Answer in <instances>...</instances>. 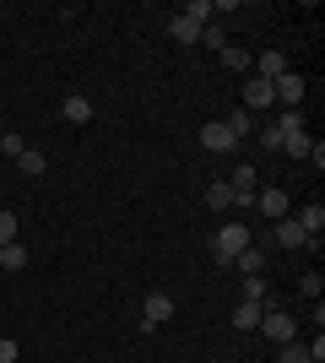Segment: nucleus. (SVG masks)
<instances>
[{"instance_id":"obj_20","label":"nucleus","mask_w":325,"mask_h":363,"mask_svg":"<svg viewBox=\"0 0 325 363\" xmlns=\"http://www.w3.org/2000/svg\"><path fill=\"white\" fill-rule=\"evenodd\" d=\"M244 303H271V288H266V277H244Z\"/></svg>"},{"instance_id":"obj_8","label":"nucleus","mask_w":325,"mask_h":363,"mask_svg":"<svg viewBox=\"0 0 325 363\" xmlns=\"http://www.w3.org/2000/svg\"><path fill=\"white\" fill-rule=\"evenodd\" d=\"M249 65H255V76H266V82H277V76H287V71H293L282 49H266V55H255Z\"/></svg>"},{"instance_id":"obj_1","label":"nucleus","mask_w":325,"mask_h":363,"mask_svg":"<svg viewBox=\"0 0 325 363\" xmlns=\"http://www.w3.org/2000/svg\"><path fill=\"white\" fill-rule=\"evenodd\" d=\"M244 244H255L244 223H222V228L212 233V239H206V250H212V260H217V266H233V255H239Z\"/></svg>"},{"instance_id":"obj_11","label":"nucleus","mask_w":325,"mask_h":363,"mask_svg":"<svg viewBox=\"0 0 325 363\" xmlns=\"http://www.w3.org/2000/svg\"><path fill=\"white\" fill-rule=\"evenodd\" d=\"M60 114H65L71 125H87V120H93V98H81V92H71V98L60 104Z\"/></svg>"},{"instance_id":"obj_23","label":"nucleus","mask_w":325,"mask_h":363,"mask_svg":"<svg viewBox=\"0 0 325 363\" xmlns=\"http://www.w3.org/2000/svg\"><path fill=\"white\" fill-rule=\"evenodd\" d=\"M282 152H287V157H309V152H314V136H309V130H298V136L282 141Z\"/></svg>"},{"instance_id":"obj_4","label":"nucleus","mask_w":325,"mask_h":363,"mask_svg":"<svg viewBox=\"0 0 325 363\" xmlns=\"http://www.w3.org/2000/svg\"><path fill=\"white\" fill-rule=\"evenodd\" d=\"M277 104V92H271V82L266 76H249L244 82V98H239V108H249V114H261V108Z\"/></svg>"},{"instance_id":"obj_12","label":"nucleus","mask_w":325,"mask_h":363,"mask_svg":"<svg viewBox=\"0 0 325 363\" xmlns=\"http://www.w3.org/2000/svg\"><path fill=\"white\" fill-rule=\"evenodd\" d=\"M293 223L304 228V233H309V239H320V228H325V206H320V201H309V206H304V212H298Z\"/></svg>"},{"instance_id":"obj_19","label":"nucleus","mask_w":325,"mask_h":363,"mask_svg":"<svg viewBox=\"0 0 325 363\" xmlns=\"http://www.w3.org/2000/svg\"><path fill=\"white\" fill-rule=\"evenodd\" d=\"M261 325V303H239L233 309V331H255Z\"/></svg>"},{"instance_id":"obj_29","label":"nucleus","mask_w":325,"mask_h":363,"mask_svg":"<svg viewBox=\"0 0 325 363\" xmlns=\"http://www.w3.org/2000/svg\"><path fill=\"white\" fill-rule=\"evenodd\" d=\"M201 44H206V49H222L228 38H222V28H217V22H206V28H201Z\"/></svg>"},{"instance_id":"obj_15","label":"nucleus","mask_w":325,"mask_h":363,"mask_svg":"<svg viewBox=\"0 0 325 363\" xmlns=\"http://www.w3.org/2000/svg\"><path fill=\"white\" fill-rule=\"evenodd\" d=\"M169 33L179 38V44H201V28H195V22H190L185 11H179V16H169Z\"/></svg>"},{"instance_id":"obj_28","label":"nucleus","mask_w":325,"mask_h":363,"mask_svg":"<svg viewBox=\"0 0 325 363\" xmlns=\"http://www.w3.org/2000/svg\"><path fill=\"white\" fill-rule=\"evenodd\" d=\"M298 293H304V298H314V303H320V277H314V272H304V277H298Z\"/></svg>"},{"instance_id":"obj_6","label":"nucleus","mask_w":325,"mask_h":363,"mask_svg":"<svg viewBox=\"0 0 325 363\" xmlns=\"http://www.w3.org/2000/svg\"><path fill=\"white\" fill-rule=\"evenodd\" d=\"M201 147H206V152H233L239 141H233V130H228L222 120H206V125H201Z\"/></svg>"},{"instance_id":"obj_25","label":"nucleus","mask_w":325,"mask_h":363,"mask_svg":"<svg viewBox=\"0 0 325 363\" xmlns=\"http://www.w3.org/2000/svg\"><path fill=\"white\" fill-rule=\"evenodd\" d=\"M16 233H22L16 212H0V250H6V244H16Z\"/></svg>"},{"instance_id":"obj_22","label":"nucleus","mask_w":325,"mask_h":363,"mask_svg":"<svg viewBox=\"0 0 325 363\" xmlns=\"http://www.w3.org/2000/svg\"><path fill=\"white\" fill-rule=\"evenodd\" d=\"M185 16L195 22V28H206V22L217 16V0H190V6H185Z\"/></svg>"},{"instance_id":"obj_31","label":"nucleus","mask_w":325,"mask_h":363,"mask_svg":"<svg viewBox=\"0 0 325 363\" xmlns=\"http://www.w3.org/2000/svg\"><path fill=\"white\" fill-rule=\"evenodd\" d=\"M0 136H6V130H0Z\"/></svg>"},{"instance_id":"obj_30","label":"nucleus","mask_w":325,"mask_h":363,"mask_svg":"<svg viewBox=\"0 0 325 363\" xmlns=\"http://www.w3.org/2000/svg\"><path fill=\"white\" fill-rule=\"evenodd\" d=\"M0 363H16V342L11 336H0Z\"/></svg>"},{"instance_id":"obj_18","label":"nucleus","mask_w":325,"mask_h":363,"mask_svg":"<svg viewBox=\"0 0 325 363\" xmlns=\"http://www.w3.org/2000/svg\"><path fill=\"white\" fill-rule=\"evenodd\" d=\"M16 168H22L28 179H38V174H44V168H49V157H44V152H38V147H28V152H22V157H16Z\"/></svg>"},{"instance_id":"obj_7","label":"nucleus","mask_w":325,"mask_h":363,"mask_svg":"<svg viewBox=\"0 0 325 363\" xmlns=\"http://www.w3.org/2000/svg\"><path fill=\"white\" fill-rule=\"evenodd\" d=\"M271 239H277V250H304V244H309V233H304V228H298L293 217H277Z\"/></svg>"},{"instance_id":"obj_9","label":"nucleus","mask_w":325,"mask_h":363,"mask_svg":"<svg viewBox=\"0 0 325 363\" xmlns=\"http://www.w3.org/2000/svg\"><path fill=\"white\" fill-rule=\"evenodd\" d=\"M233 272H244V277H261V272H266V250H261V244H244V250L233 255Z\"/></svg>"},{"instance_id":"obj_13","label":"nucleus","mask_w":325,"mask_h":363,"mask_svg":"<svg viewBox=\"0 0 325 363\" xmlns=\"http://www.w3.org/2000/svg\"><path fill=\"white\" fill-rule=\"evenodd\" d=\"M233 130V141H244V136H255V130H261V125H255V114H249V108H233L228 120H222Z\"/></svg>"},{"instance_id":"obj_16","label":"nucleus","mask_w":325,"mask_h":363,"mask_svg":"<svg viewBox=\"0 0 325 363\" xmlns=\"http://www.w3.org/2000/svg\"><path fill=\"white\" fill-rule=\"evenodd\" d=\"M271 125L282 130V141H287V136H298V130H304V108H282V114H277Z\"/></svg>"},{"instance_id":"obj_2","label":"nucleus","mask_w":325,"mask_h":363,"mask_svg":"<svg viewBox=\"0 0 325 363\" xmlns=\"http://www.w3.org/2000/svg\"><path fill=\"white\" fill-rule=\"evenodd\" d=\"M255 331H266V342H277V347H282V342H298V320L287 315V309H277V303H266Z\"/></svg>"},{"instance_id":"obj_21","label":"nucleus","mask_w":325,"mask_h":363,"mask_svg":"<svg viewBox=\"0 0 325 363\" xmlns=\"http://www.w3.org/2000/svg\"><path fill=\"white\" fill-rule=\"evenodd\" d=\"M206 206H212V212H228V206H233V190H228V179H217L212 190H206Z\"/></svg>"},{"instance_id":"obj_17","label":"nucleus","mask_w":325,"mask_h":363,"mask_svg":"<svg viewBox=\"0 0 325 363\" xmlns=\"http://www.w3.org/2000/svg\"><path fill=\"white\" fill-rule=\"evenodd\" d=\"M217 60H222V71H249V55L239 44H222V49H217Z\"/></svg>"},{"instance_id":"obj_27","label":"nucleus","mask_w":325,"mask_h":363,"mask_svg":"<svg viewBox=\"0 0 325 363\" xmlns=\"http://www.w3.org/2000/svg\"><path fill=\"white\" fill-rule=\"evenodd\" d=\"M255 141H261V147H277V152H282V130H277L271 120H266L261 130H255Z\"/></svg>"},{"instance_id":"obj_26","label":"nucleus","mask_w":325,"mask_h":363,"mask_svg":"<svg viewBox=\"0 0 325 363\" xmlns=\"http://www.w3.org/2000/svg\"><path fill=\"white\" fill-rule=\"evenodd\" d=\"M0 152H6V157H22V152H28V141L16 136V130H6V136H0Z\"/></svg>"},{"instance_id":"obj_24","label":"nucleus","mask_w":325,"mask_h":363,"mask_svg":"<svg viewBox=\"0 0 325 363\" xmlns=\"http://www.w3.org/2000/svg\"><path fill=\"white\" fill-rule=\"evenodd\" d=\"M277 363H314V358H309V347H304V342H282Z\"/></svg>"},{"instance_id":"obj_14","label":"nucleus","mask_w":325,"mask_h":363,"mask_svg":"<svg viewBox=\"0 0 325 363\" xmlns=\"http://www.w3.org/2000/svg\"><path fill=\"white\" fill-rule=\"evenodd\" d=\"M28 244H6V250H0V272H28Z\"/></svg>"},{"instance_id":"obj_5","label":"nucleus","mask_w":325,"mask_h":363,"mask_svg":"<svg viewBox=\"0 0 325 363\" xmlns=\"http://www.w3.org/2000/svg\"><path fill=\"white\" fill-rule=\"evenodd\" d=\"M163 320H173V298L169 293H147V303H141V331H157Z\"/></svg>"},{"instance_id":"obj_3","label":"nucleus","mask_w":325,"mask_h":363,"mask_svg":"<svg viewBox=\"0 0 325 363\" xmlns=\"http://www.w3.org/2000/svg\"><path fill=\"white\" fill-rule=\"evenodd\" d=\"M271 92H277V104H282V108H304V92H309V82H304L298 71H287V76H277V82H271Z\"/></svg>"},{"instance_id":"obj_10","label":"nucleus","mask_w":325,"mask_h":363,"mask_svg":"<svg viewBox=\"0 0 325 363\" xmlns=\"http://www.w3.org/2000/svg\"><path fill=\"white\" fill-rule=\"evenodd\" d=\"M255 206H261L271 223H277V217H293V206H287V196H282V190H261V196H255Z\"/></svg>"}]
</instances>
